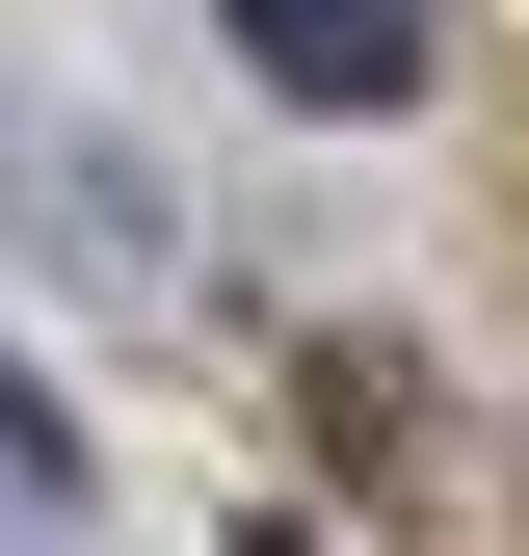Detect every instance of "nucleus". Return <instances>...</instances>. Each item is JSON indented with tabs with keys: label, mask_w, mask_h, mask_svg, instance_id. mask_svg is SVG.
<instances>
[{
	"label": "nucleus",
	"mask_w": 529,
	"mask_h": 556,
	"mask_svg": "<svg viewBox=\"0 0 529 556\" xmlns=\"http://www.w3.org/2000/svg\"><path fill=\"white\" fill-rule=\"evenodd\" d=\"M264 53V106H424V0H212Z\"/></svg>",
	"instance_id": "obj_1"
}]
</instances>
